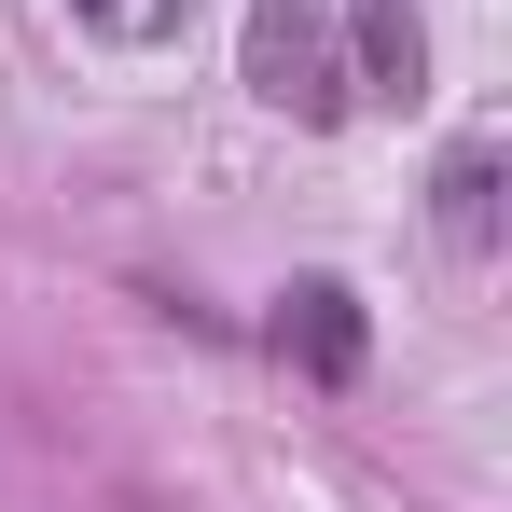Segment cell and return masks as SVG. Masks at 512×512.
Instances as JSON below:
<instances>
[{
	"label": "cell",
	"mask_w": 512,
	"mask_h": 512,
	"mask_svg": "<svg viewBox=\"0 0 512 512\" xmlns=\"http://www.w3.org/2000/svg\"><path fill=\"white\" fill-rule=\"evenodd\" d=\"M236 56H250V97H263V111H291V125H346V111H360V97H346L333 0H250Z\"/></svg>",
	"instance_id": "1"
},
{
	"label": "cell",
	"mask_w": 512,
	"mask_h": 512,
	"mask_svg": "<svg viewBox=\"0 0 512 512\" xmlns=\"http://www.w3.org/2000/svg\"><path fill=\"white\" fill-rule=\"evenodd\" d=\"M333 42H346V97H416V84H429V28H416V0H346Z\"/></svg>",
	"instance_id": "3"
},
{
	"label": "cell",
	"mask_w": 512,
	"mask_h": 512,
	"mask_svg": "<svg viewBox=\"0 0 512 512\" xmlns=\"http://www.w3.org/2000/svg\"><path fill=\"white\" fill-rule=\"evenodd\" d=\"M360 291H346V277H291V291H277V360H291V374H319V388H346V374H360Z\"/></svg>",
	"instance_id": "2"
},
{
	"label": "cell",
	"mask_w": 512,
	"mask_h": 512,
	"mask_svg": "<svg viewBox=\"0 0 512 512\" xmlns=\"http://www.w3.org/2000/svg\"><path fill=\"white\" fill-rule=\"evenodd\" d=\"M429 208H443V236H457V250H499V153H485V139H457L443 180H429Z\"/></svg>",
	"instance_id": "4"
},
{
	"label": "cell",
	"mask_w": 512,
	"mask_h": 512,
	"mask_svg": "<svg viewBox=\"0 0 512 512\" xmlns=\"http://www.w3.org/2000/svg\"><path fill=\"white\" fill-rule=\"evenodd\" d=\"M70 14H84L97 42H180V14H194V0H70Z\"/></svg>",
	"instance_id": "5"
}]
</instances>
